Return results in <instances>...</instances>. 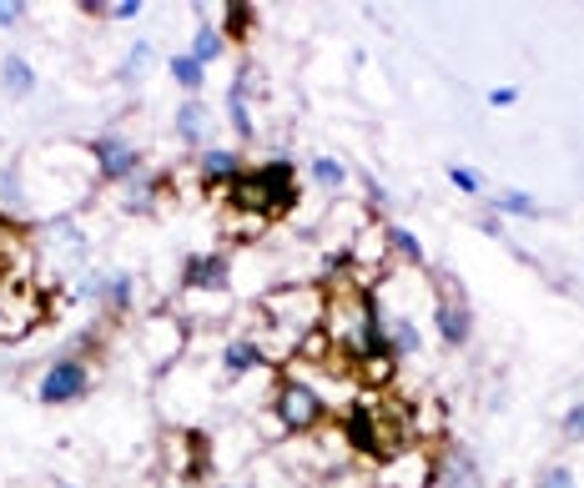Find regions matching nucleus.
Instances as JSON below:
<instances>
[{"instance_id":"f257e3e1","label":"nucleus","mask_w":584,"mask_h":488,"mask_svg":"<svg viewBox=\"0 0 584 488\" xmlns=\"http://www.w3.org/2000/svg\"><path fill=\"white\" fill-rule=\"evenodd\" d=\"M322 328H328V343L343 347L353 363H368V357L388 353V333H383L378 302L363 298V292H348V298H333V308H322Z\"/></svg>"},{"instance_id":"f03ea898","label":"nucleus","mask_w":584,"mask_h":488,"mask_svg":"<svg viewBox=\"0 0 584 488\" xmlns=\"http://www.w3.org/2000/svg\"><path fill=\"white\" fill-rule=\"evenodd\" d=\"M293 197H298V177H293L287 162H267V167L242 171V177L232 181V202H238V212H257V222L283 217L287 207H293Z\"/></svg>"},{"instance_id":"7ed1b4c3","label":"nucleus","mask_w":584,"mask_h":488,"mask_svg":"<svg viewBox=\"0 0 584 488\" xmlns=\"http://www.w3.org/2000/svg\"><path fill=\"white\" fill-rule=\"evenodd\" d=\"M263 312L273 318V333H283V343L298 347L302 337L322 322V298L312 292V287H298V292H273V298L263 302Z\"/></svg>"},{"instance_id":"20e7f679","label":"nucleus","mask_w":584,"mask_h":488,"mask_svg":"<svg viewBox=\"0 0 584 488\" xmlns=\"http://www.w3.org/2000/svg\"><path fill=\"white\" fill-rule=\"evenodd\" d=\"M273 413H277V423H283L287 433H312L322 418H328V403H322L318 388L287 378L283 388H277V398H273Z\"/></svg>"},{"instance_id":"39448f33","label":"nucleus","mask_w":584,"mask_h":488,"mask_svg":"<svg viewBox=\"0 0 584 488\" xmlns=\"http://www.w3.org/2000/svg\"><path fill=\"white\" fill-rule=\"evenodd\" d=\"M86 388H91V368L66 357V363H51L46 378H41V403H76Z\"/></svg>"},{"instance_id":"423d86ee","label":"nucleus","mask_w":584,"mask_h":488,"mask_svg":"<svg viewBox=\"0 0 584 488\" xmlns=\"http://www.w3.org/2000/svg\"><path fill=\"white\" fill-rule=\"evenodd\" d=\"M343 429H348V443L359 453H388V429H383V408H368V403H359V408H348V418H343Z\"/></svg>"},{"instance_id":"0eeeda50","label":"nucleus","mask_w":584,"mask_h":488,"mask_svg":"<svg viewBox=\"0 0 584 488\" xmlns=\"http://www.w3.org/2000/svg\"><path fill=\"white\" fill-rule=\"evenodd\" d=\"M91 156H96V167H101V177H136V152L121 136H96Z\"/></svg>"},{"instance_id":"6e6552de","label":"nucleus","mask_w":584,"mask_h":488,"mask_svg":"<svg viewBox=\"0 0 584 488\" xmlns=\"http://www.w3.org/2000/svg\"><path fill=\"white\" fill-rule=\"evenodd\" d=\"M439 337L449 347H464L469 343V308L459 298H449V292L439 298Z\"/></svg>"},{"instance_id":"1a4fd4ad","label":"nucleus","mask_w":584,"mask_h":488,"mask_svg":"<svg viewBox=\"0 0 584 488\" xmlns=\"http://www.w3.org/2000/svg\"><path fill=\"white\" fill-rule=\"evenodd\" d=\"M423 478H429V464L414 453H398L394 464L383 468V488H423Z\"/></svg>"},{"instance_id":"9d476101","label":"nucleus","mask_w":584,"mask_h":488,"mask_svg":"<svg viewBox=\"0 0 584 488\" xmlns=\"http://www.w3.org/2000/svg\"><path fill=\"white\" fill-rule=\"evenodd\" d=\"M207 132H212V117H207V107H202V101H187V107L177 111V136L187 146H197V142H207Z\"/></svg>"},{"instance_id":"9b49d317","label":"nucleus","mask_w":584,"mask_h":488,"mask_svg":"<svg viewBox=\"0 0 584 488\" xmlns=\"http://www.w3.org/2000/svg\"><path fill=\"white\" fill-rule=\"evenodd\" d=\"M0 76H5V91H11V96H31V91H36V71H31V60L15 56V51L5 56Z\"/></svg>"},{"instance_id":"f8f14e48","label":"nucleus","mask_w":584,"mask_h":488,"mask_svg":"<svg viewBox=\"0 0 584 488\" xmlns=\"http://www.w3.org/2000/svg\"><path fill=\"white\" fill-rule=\"evenodd\" d=\"M222 363H227V373H232V378H242L247 368H257V363H263V347L252 343V337H238V343H227Z\"/></svg>"},{"instance_id":"ddd939ff","label":"nucleus","mask_w":584,"mask_h":488,"mask_svg":"<svg viewBox=\"0 0 584 488\" xmlns=\"http://www.w3.org/2000/svg\"><path fill=\"white\" fill-rule=\"evenodd\" d=\"M247 76H252V71H238V81H232V91H227V111H232V126H238V136H252V117H247Z\"/></svg>"},{"instance_id":"4468645a","label":"nucleus","mask_w":584,"mask_h":488,"mask_svg":"<svg viewBox=\"0 0 584 488\" xmlns=\"http://www.w3.org/2000/svg\"><path fill=\"white\" fill-rule=\"evenodd\" d=\"M222 277H227L222 257H197L191 273H187V287H191V292H207V287H222Z\"/></svg>"},{"instance_id":"2eb2a0df","label":"nucleus","mask_w":584,"mask_h":488,"mask_svg":"<svg viewBox=\"0 0 584 488\" xmlns=\"http://www.w3.org/2000/svg\"><path fill=\"white\" fill-rule=\"evenodd\" d=\"M202 177L207 181H238L242 177V162L232 152H207L202 156Z\"/></svg>"},{"instance_id":"dca6fc26","label":"nucleus","mask_w":584,"mask_h":488,"mask_svg":"<svg viewBox=\"0 0 584 488\" xmlns=\"http://www.w3.org/2000/svg\"><path fill=\"white\" fill-rule=\"evenodd\" d=\"M222 31H212V25H202V31H197V46H191V60H197V66H207V60H217L222 56Z\"/></svg>"},{"instance_id":"f3484780","label":"nucleus","mask_w":584,"mask_h":488,"mask_svg":"<svg viewBox=\"0 0 584 488\" xmlns=\"http://www.w3.org/2000/svg\"><path fill=\"white\" fill-rule=\"evenodd\" d=\"M172 81H181L187 91H202V66L191 56H172Z\"/></svg>"},{"instance_id":"a211bd4d","label":"nucleus","mask_w":584,"mask_h":488,"mask_svg":"<svg viewBox=\"0 0 584 488\" xmlns=\"http://www.w3.org/2000/svg\"><path fill=\"white\" fill-rule=\"evenodd\" d=\"M343 162H333V156H318V162H312V181H318V187H343Z\"/></svg>"},{"instance_id":"6ab92c4d","label":"nucleus","mask_w":584,"mask_h":488,"mask_svg":"<svg viewBox=\"0 0 584 488\" xmlns=\"http://www.w3.org/2000/svg\"><path fill=\"white\" fill-rule=\"evenodd\" d=\"M494 207H499V212H514V217H535V197H529V191H504Z\"/></svg>"},{"instance_id":"aec40b11","label":"nucleus","mask_w":584,"mask_h":488,"mask_svg":"<svg viewBox=\"0 0 584 488\" xmlns=\"http://www.w3.org/2000/svg\"><path fill=\"white\" fill-rule=\"evenodd\" d=\"M388 242L398 247V257H414V263L423 257V242H418L414 232H404V226H388Z\"/></svg>"},{"instance_id":"412c9836","label":"nucleus","mask_w":584,"mask_h":488,"mask_svg":"<svg viewBox=\"0 0 584 488\" xmlns=\"http://www.w3.org/2000/svg\"><path fill=\"white\" fill-rule=\"evenodd\" d=\"M0 197H5L15 212H25V191H21V177H15V171H0Z\"/></svg>"},{"instance_id":"4be33fe9","label":"nucleus","mask_w":584,"mask_h":488,"mask_svg":"<svg viewBox=\"0 0 584 488\" xmlns=\"http://www.w3.org/2000/svg\"><path fill=\"white\" fill-rule=\"evenodd\" d=\"M146 66H152V46H146V41H142V46H132V56H126V66H121V76H142Z\"/></svg>"},{"instance_id":"5701e85b","label":"nucleus","mask_w":584,"mask_h":488,"mask_svg":"<svg viewBox=\"0 0 584 488\" xmlns=\"http://www.w3.org/2000/svg\"><path fill=\"white\" fill-rule=\"evenodd\" d=\"M86 11H107V15H117V21H132V15H142V0H117V5H86Z\"/></svg>"},{"instance_id":"b1692460","label":"nucleus","mask_w":584,"mask_h":488,"mask_svg":"<svg viewBox=\"0 0 584 488\" xmlns=\"http://www.w3.org/2000/svg\"><path fill=\"white\" fill-rule=\"evenodd\" d=\"M247 25H252L247 5H227V31H232V36H247Z\"/></svg>"},{"instance_id":"393cba45","label":"nucleus","mask_w":584,"mask_h":488,"mask_svg":"<svg viewBox=\"0 0 584 488\" xmlns=\"http://www.w3.org/2000/svg\"><path fill=\"white\" fill-rule=\"evenodd\" d=\"M107 298L117 302V308H126V302H132V277H107Z\"/></svg>"},{"instance_id":"a878e982","label":"nucleus","mask_w":584,"mask_h":488,"mask_svg":"<svg viewBox=\"0 0 584 488\" xmlns=\"http://www.w3.org/2000/svg\"><path fill=\"white\" fill-rule=\"evenodd\" d=\"M539 488H574V474H570V468H544Z\"/></svg>"},{"instance_id":"bb28decb","label":"nucleus","mask_w":584,"mask_h":488,"mask_svg":"<svg viewBox=\"0 0 584 488\" xmlns=\"http://www.w3.org/2000/svg\"><path fill=\"white\" fill-rule=\"evenodd\" d=\"M564 433H570V439H584V403H574L570 413H564Z\"/></svg>"},{"instance_id":"cd10ccee","label":"nucleus","mask_w":584,"mask_h":488,"mask_svg":"<svg viewBox=\"0 0 584 488\" xmlns=\"http://www.w3.org/2000/svg\"><path fill=\"white\" fill-rule=\"evenodd\" d=\"M449 177H453V187H459V191H478V177L469 167H449Z\"/></svg>"},{"instance_id":"c85d7f7f","label":"nucleus","mask_w":584,"mask_h":488,"mask_svg":"<svg viewBox=\"0 0 584 488\" xmlns=\"http://www.w3.org/2000/svg\"><path fill=\"white\" fill-rule=\"evenodd\" d=\"M519 101V91L514 86H499V91H489V107H514Z\"/></svg>"},{"instance_id":"c756f323","label":"nucleus","mask_w":584,"mask_h":488,"mask_svg":"<svg viewBox=\"0 0 584 488\" xmlns=\"http://www.w3.org/2000/svg\"><path fill=\"white\" fill-rule=\"evenodd\" d=\"M21 11H25V5H15V0H0V25H15V21H21Z\"/></svg>"},{"instance_id":"7c9ffc66","label":"nucleus","mask_w":584,"mask_h":488,"mask_svg":"<svg viewBox=\"0 0 584 488\" xmlns=\"http://www.w3.org/2000/svg\"><path fill=\"white\" fill-rule=\"evenodd\" d=\"M60 488H71V484H60Z\"/></svg>"}]
</instances>
